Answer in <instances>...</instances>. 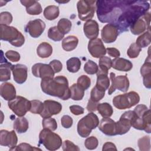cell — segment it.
Here are the masks:
<instances>
[{
	"label": "cell",
	"instance_id": "44dd1931",
	"mask_svg": "<svg viewBox=\"0 0 151 151\" xmlns=\"http://www.w3.org/2000/svg\"><path fill=\"white\" fill-rule=\"evenodd\" d=\"M83 31L88 39L97 38L99 33V27L97 22L93 19L86 21L83 25Z\"/></svg>",
	"mask_w": 151,
	"mask_h": 151
},
{
	"label": "cell",
	"instance_id": "c3c4849f",
	"mask_svg": "<svg viewBox=\"0 0 151 151\" xmlns=\"http://www.w3.org/2000/svg\"><path fill=\"white\" fill-rule=\"evenodd\" d=\"M11 150H41V149L38 147H35L32 146L31 145L27 143H21L19 145L16 146L15 147L12 149Z\"/></svg>",
	"mask_w": 151,
	"mask_h": 151
},
{
	"label": "cell",
	"instance_id": "6da1fadb",
	"mask_svg": "<svg viewBox=\"0 0 151 151\" xmlns=\"http://www.w3.org/2000/svg\"><path fill=\"white\" fill-rule=\"evenodd\" d=\"M96 12L101 22L115 25L120 32L128 31L130 25L148 12L146 1H97Z\"/></svg>",
	"mask_w": 151,
	"mask_h": 151
},
{
	"label": "cell",
	"instance_id": "9f6ffc18",
	"mask_svg": "<svg viewBox=\"0 0 151 151\" xmlns=\"http://www.w3.org/2000/svg\"><path fill=\"white\" fill-rule=\"evenodd\" d=\"M98 104H99L98 102H95L90 99L88 101L86 109L90 112L95 111L97 110V107Z\"/></svg>",
	"mask_w": 151,
	"mask_h": 151
},
{
	"label": "cell",
	"instance_id": "4dcf8cb0",
	"mask_svg": "<svg viewBox=\"0 0 151 151\" xmlns=\"http://www.w3.org/2000/svg\"><path fill=\"white\" fill-rule=\"evenodd\" d=\"M43 14L44 17L47 20L52 21L58 17L60 14V9L58 6L56 5H49L45 7Z\"/></svg>",
	"mask_w": 151,
	"mask_h": 151
},
{
	"label": "cell",
	"instance_id": "277c9868",
	"mask_svg": "<svg viewBox=\"0 0 151 151\" xmlns=\"http://www.w3.org/2000/svg\"><path fill=\"white\" fill-rule=\"evenodd\" d=\"M39 143L42 145L47 150L53 151L60 149L63 142L58 134L44 128L39 134Z\"/></svg>",
	"mask_w": 151,
	"mask_h": 151
},
{
	"label": "cell",
	"instance_id": "8d00e7d4",
	"mask_svg": "<svg viewBox=\"0 0 151 151\" xmlns=\"http://www.w3.org/2000/svg\"><path fill=\"white\" fill-rule=\"evenodd\" d=\"M48 37L54 41H60L64 37V34L61 33L57 26L50 27L48 31Z\"/></svg>",
	"mask_w": 151,
	"mask_h": 151
},
{
	"label": "cell",
	"instance_id": "5b68a950",
	"mask_svg": "<svg viewBox=\"0 0 151 151\" xmlns=\"http://www.w3.org/2000/svg\"><path fill=\"white\" fill-rule=\"evenodd\" d=\"M99 124L97 116L90 112L81 118L77 123V132L81 137H87L93 129H96Z\"/></svg>",
	"mask_w": 151,
	"mask_h": 151
},
{
	"label": "cell",
	"instance_id": "1f68e13d",
	"mask_svg": "<svg viewBox=\"0 0 151 151\" xmlns=\"http://www.w3.org/2000/svg\"><path fill=\"white\" fill-rule=\"evenodd\" d=\"M71 92L70 98L73 100L78 101L83 99L84 95V90H83L77 84L74 83L70 87Z\"/></svg>",
	"mask_w": 151,
	"mask_h": 151
},
{
	"label": "cell",
	"instance_id": "7a4b0ae2",
	"mask_svg": "<svg viewBox=\"0 0 151 151\" xmlns=\"http://www.w3.org/2000/svg\"><path fill=\"white\" fill-rule=\"evenodd\" d=\"M41 87L44 93L57 97L63 100H67L71 97L68 80L63 76L42 78Z\"/></svg>",
	"mask_w": 151,
	"mask_h": 151
},
{
	"label": "cell",
	"instance_id": "8992f818",
	"mask_svg": "<svg viewBox=\"0 0 151 151\" xmlns=\"http://www.w3.org/2000/svg\"><path fill=\"white\" fill-rule=\"evenodd\" d=\"M140 101L139 94L132 91L123 94L115 96L112 100L114 106L119 110L130 109L137 104Z\"/></svg>",
	"mask_w": 151,
	"mask_h": 151
},
{
	"label": "cell",
	"instance_id": "7402d4cb",
	"mask_svg": "<svg viewBox=\"0 0 151 151\" xmlns=\"http://www.w3.org/2000/svg\"><path fill=\"white\" fill-rule=\"evenodd\" d=\"M0 95L6 101H11L16 97V90L14 86L10 83L5 82L1 84Z\"/></svg>",
	"mask_w": 151,
	"mask_h": 151
},
{
	"label": "cell",
	"instance_id": "d6a6232c",
	"mask_svg": "<svg viewBox=\"0 0 151 151\" xmlns=\"http://www.w3.org/2000/svg\"><path fill=\"white\" fill-rule=\"evenodd\" d=\"M97 110L103 117H110L113 113V107L108 103H99Z\"/></svg>",
	"mask_w": 151,
	"mask_h": 151
},
{
	"label": "cell",
	"instance_id": "2e32d148",
	"mask_svg": "<svg viewBox=\"0 0 151 151\" xmlns=\"http://www.w3.org/2000/svg\"><path fill=\"white\" fill-rule=\"evenodd\" d=\"M18 142V138L14 130L10 132L6 130H1L0 131V145L9 147L11 150L15 147Z\"/></svg>",
	"mask_w": 151,
	"mask_h": 151
},
{
	"label": "cell",
	"instance_id": "f6af8a7d",
	"mask_svg": "<svg viewBox=\"0 0 151 151\" xmlns=\"http://www.w3.org/2000/svg\"><path fill=\"white\" fill-rule=\"evenodd\" d=\"M77 84L83 90H86L90 87L91 85V80L88 76L86 75H82L78 78Z\"/></svg>",
	"mask_w": 151,
	"mask_h": 151
},
{
	"label": "cell",
	"instance_id": "7c38bea8",
	"mask_svg": "<svg viewBox=\"0 0 151 151\" xmlns=\"http://www.w3.org/2000/svg\"><path fill=\"white\" fill-rule=\"evenodd\" d=\"M45 28V22L40 19L29 21L25 27V32H28L32 37L38 38L44 31Z\"/></svg>",
	"mask_w": 151,
	"mask_h": 151
},
{
	"label": "cell",
	"instance_id": "8fae6325",
	"mask_svg": "<svg viewBox=\"0 0 151 151\" xmlns=\"http://www.w3.org/2000/svg\"><path fill=\"white\" fill-rule=\"evenodd\" d=\"M150 13L146 12L137 20H136L130 27L131 32L134 35H139L143 33L146 30L150 29Z\"/></svg>",
	"mask_w": 151,
	"mask_h": 151
},
{
	"label": "cell",
	"instance_id": "7bdbcfd3",
	"mask_svg": "<svg viewBox=\"0 0 151 151\" xmlns=\"http://www.w3.org/2000/svg\"><path fill=\"white\" fill-rule=\"evenodd\" d=\"M44 104L38 100H31V108L29 111L33 114H40L43 110Z\"/></svg>",
	"mask_w": 151,
	"mask_h": 151
},
{
	"label": "cell",
	"instance_id": "74e56055",
	"mask_svg": "<svg viewBox=\"0 0 151 151\" xmlns=\"http://www.w3.org/2000/svg\"><path fill=\"white\" fill-rule=\"evenodd\" d=\"M111 65L112 60L110 58L106 56H103L100 58L99 61V70L108 72V70L111 67Z\"/></svg>",
	"mask_w": 151,
	"mask_h": 151
},
{
	"label": "cell",
	"instance_id": "ffe728a7",
	"mask_svg": "<svg viewBox=\"0 0 151 151\" xmlns=\"http://www.w3.org/2000/svg\"><path fill=\"white\" fill-rule=\"evenodd\" d=\"M140 74L143 77V84L147 88H151V60L149 52L143 65L140 68Z\"/></svg>",
	"mask_w": 151,
	"mask_h": 151
},
{
	"label": "cell",
	"instance_id": "11a10c76",
	"mask_svg": "<svg viewBox=\"0 0 151 151\" xmlns=\"http://www.w3.org/2000/svg\"><path fill=\"white\" fill-rule=\"evenodd\" d=\"M106 52H107V54L113 57L114 58H118L120 57V53L119 50H117L116 48H113V47H109L106 48Z\"/></svg>",
	"mask_w": 151,
	"mask_h": 151
},
{
	"label": "cell",
	"instance_id": "f1b7e54d",
	"mask_svg": "<svg viewBox=\"0 0 151 151\" xmlns=\"http://www.w3.org/2000/svg\"><path fill=\"white\" fill-rule=\"evenodd\" d=\"M12 64L6 60L4 63H1L0 65V81H6L11 79V71H12Z\"/></svg>",
	"mask_w": 151,
	"mask_h": 151
},
{
	"label": "cell",
	"instance_id": "cb8c5ba5",
	"mask_svg": "<svg viewBox=\"0 0 151 151\" xmlns=\"http://www.w3.org/2000/svg\"><path fill=\"white\" fill-rule=\"evenodd\" d=\"M22 5L26 7L27 12L31 15H39L42 12V7L41 4L35 0H21Z\"/></svg>",
	"mask_w": 151,
	"mask_h": 151
},
{
	"label": "cell",
	"instance_id": "603a6c76",
	"mask_svg": "<svg viewBox=\"0 0 151 151\" xmlns=\"http://www.w3.org/2000/svg\"><path fill=\"white\" fill-rule=\"evenodd\" d=\"M149 109V108L145 104H139L137 105L133 111L136 113L137 116V118L136 121L132 125V127L136 129L143 130L144 126H143V116L145 112Z\"/></svg>",
	"mask_w": 151,
	"mask_h": 151
},
{
	"label": "cell",
	"instance_id": "b9f144b4",
	"mask_svg": "<svg viewBox=\"0 0 151 151\" xmlns=\"http://www.w3.org/2000/svg\"><path fill=\"white\" fill-rule=\"evenodd\" d=\"M42 124L44 129H47L54 131L57 128V123L55 119L50 117L44 118L42 121Z\"/></svg>",
	"mask_w": 151,
	"mask_h": 151
},
{
	"label": "cell",
	"instance_id": "d6986e66",
	"mask_svg": "<svg viewBox=\"0 0 151 151\" xmlns=\"http://www.w3.org/2000/svg\"><path fill=\"white\" fill-rule=\"evenodd\" d=\"M27 67L24 64H17L12 67V73L14 81L18 84H23L27 79Z\"/></svg>",
	"mask_w": 151,
	"mask_h": 151
},
{
	"label": "cell",
	"instance_id": "4316f807",
	"mask_svg": "<svg viewBox=\"0 0 151 151\" xmlns=\"http://www.w3.org/2000/svg\"><path fill=\"white\" fill-rule=\"evenodd\" d=\"M13 127L19 134L25 133L29 127L28 121L24 117H18L14 121Z\"/></svg>",
	"mask_w": 151,
	"mask_h": 151
},
{
	"label": "cell",
	"instance_id": "681fc988",
	"mask_svg": "<svg viewBox=\"0 0 151 151\" xmlns=\"http://www.w3.org/2000/svg\"><path fill=\"white\" fill-rule=\"evenodd\" d=\"M62 149L64 151L68 150H76L79 151L80 148L78 146L76 145L74 143L68 140H64L62 143Z\"/></svg>",
	"mask_w": 151,
	"mask_h": 151
},
{
	"label": "cell",
	"instance_id": "ee69618b",
	"mask_svg": "<svg viewBox=\"0 0 151 151\" xmlns=\"http://www.w3.org/2000/svg\"><path fill=\"white\" fill-rule=\"evenodd\" d=\"M141 50H142V48H140L136 44V42L132 43L130 45L129 49L127 51V54L129 58H135L139 56V53L141 51Z\"/></svg>",
	"mask_w": 151,
	"mask_h": 151
},
{
	"label": "cell",
	"instance_id": "f35d334b",
	"mask_svg": "<svg viewBox=\"0 0 151 151\" xmlns=\"http://www.w3.org/2000/svg\"><path fill=\"white\" fill-rule=\"evenodd\" d=\"M105 95V91L101 90L96 86L91 89L90 92V99L95 102L100 101Z\"/></svg>",
	"mask_w": 151,
	"mask_h": 151
},
{
	"label": "cell",
	"instance_id": "9a60e30c",
	"mask_svg": "<svg viewBox=\"0 0 151 151\" xmlns=\"http://www.w3.org/2000/svg\"><path fill=\"white\" fill-rule=\"evenodd\" d=\"M88 50L91 55L96 58L104 56L106 54V49L100 38L90 40L88 44Z\"/></svg>",
	"mask_w": 151,
	"mask_h": 151
},
{
	"label": "cell",
	"instance_id": "e575fe53",
	"mask_svg": "<svg viewBox=\"0 0 151 151\" xmlns=\"http://www.w3.org/2000/svg\"><path fill=\"white\" fill-rule=\"evenodd\" d=\"M81 61L77 57H71L66 62L67 69L70 73H77L81 67Z\"/></svg>",
	"mask_w": 151,
	"mask_h": 151
},
{
	"label": "cell",
	"instance_id": "6f0895ef",
	"mask_svg": "<svg viewBox=\"0 0 151 151\" xmlns=\"http://www.w3.org/2000/svg\"><path fill=\"white\" fill-rule=\"evenodd\" d=\"M117 150V148L116 145L111 142H106L102 148V150Z\"/></svg>",
	"mask_w": 151,
	"mask_h": 151
},
{
	"label": "cell",
	"instance_id": "836d02e7",
	"mask_svg": "<svg viewBox=\"0 0 151 151\" xmlns=\"http://www.w3.org/2000/svg\"><path fill=\"white\" fill-rule=\"evenodd\" d=\"M151 40V34L150 29H148L143 34L140 35L136 39V44L140 48H145L148 46L150 44Z\"/></svg>",
	"mask_w": 151,
	"mask_h": 151
},
{
	"label": "cell",
	"instance_id": "5bb4252c",
	"mask_svg": "<svg viewBox=\"0 0 151 151\" xmlns=\"http://www.w3.org/2000/svg\"><path fill=\"white\" fill-rule=\"evenodd\" d=\"M32 73L35 77L53 78L55 73L52 68L47 64L36 63L32 67Z\"/></svg>",
	"mask_w": 151,
	"mask_h": 151
},
{
	"label": "cell",
	"instance_id": "f5cc1de1",
	"mask_svg": "<svg viewBox=\"0 0 151 151\" xmlns=\"http://www.w3.org/2000/svg\"><path fill=\"white\" fill-rule=\"evenodd\" d=\"M49 65L52 68L55 73H58L63 69V64L58 60H53L50 62Z\"/></svg>",
	"mask_w": 151,
	"mask_h": 151
},
{
	"label": "cell",
	"instance_id": "9c48e42d",
	"mask_svg": "<svg viewBox=\"0 0 151 151\" xmlns=\"http://www.w3.org/2000/svg\"><path fill=\"white\" fill-rule=\"evenodd\" d=\"M96 1L80 0L77 4L78 15L80 19L87 21L92 19L96 11Z\"/></svg>",
	"mask_w": 151,
	"mask_h": 151
},
{
	"label": "cell",
	"instance_id": "52a82bcc",
	"mask_svg": "<svg viewBox=\"0 0 151 151\" xmlns=\"http://www.w3.org/2000/svg\"><path fill=\"white\" fill-rule=\"evenodd\" d=\"M137 116L133 110L125 111L120 117L119 120L116 122L117 135H122L129 132Z\"/></svg>",
	"mask_w": 151,
	"mask_h": 151
},
{
	"label": "cell",
	"instance_id": "484cf974",
	"mask_svg": "<svg viewBox=\"0 0 151 151\" xmlns=\"http://www.w3.org/2000/svg\"><path fill=\"white\" fill-rule=\"evenodd\" d=\"M110 86V80L108 77V72L98 70L97 72V81L96 86L106 91Z\"/></svg>",
	"mask_w": 151,
	"mask_h": 151
},
{
	"label": "cell",
	"instance_id": "ab89813d",
	"mask_svg": "<svg viewBox=\"0 0 151 151\" xmlns=\"http://www.w3.org/2000/svg\"><path fill=\"white\" fill-rule=\"evenodd\" d=\"M137 145L140 151H149L150 149V137L145 136L138 140Z\"/></svg>",
	"mask_w": 151,
	"mask_h": 151
},
{
	"label": "cell",
	"instance_id": "d4e9b609",
	"mask_svg": "<svg viewBox=\"0 0 151 151\" xmlns=\"http://www.w3.org/2000/svg\"><path fill=\"white\" fill-rule=\"evenodd\" d=\"M111 67L120 71H129L133 67L132 63L123 58H115L112 60Z\"/></svg>",
	"mask_w": 151,
	"mask_h": 151
},
{
	"label": "cell",
	"instance_id": "d590c367",
	"mask_svg": "<svg viewBox=\"0 0 151 151\" xmlns=\"http://www.w3.org/2000/svg\"><path fill=\"white\" fill-rule=\"evenodd\" d=\"M57 27L59 31L65 35L68 34L70 31L72 27V24L68 19L63 18L59 20Z\"/></svg>",
	"mask_w": 151,
	"mask_h": 151
},
{
	"label": "cell",
	"instance_id": "f907efd6",
	"mask_svg": "<svg viewBox=\"0 0 151 151\" xmlns=\"http://www.w3.org/2000/svg\"><path fill=\"white\" fill-rule=\"evenodd\" d=\"M6 57L12 62H17L20 60V54L19 52L13 50H8L5 52Z\"/></svg>",
	"mask_w": 151,
	"mask_h": 151
},
{
	"label": "cell",
	"instance_id": "30bf717a",
	"mask_svg": "<svg viewBox=\"0 0 151 151\" xmlns=\"http://www.w3.org/2000/svg\"><path fill=\"white\" fill-rule=\"evenodd\" d=\"M110 78L111 82L110 87L109 89L108 94L111 95L117 89L122 92H126L129 87V80L126 75L116 76L115 73H110Z\"/></svg>",
	"mask_w": 151,
	"mask_h": 151
},
{
	"label": "cell",
	"instance_id": "ba28073f",
	"mask_svg": "<svg viewBox=\"0 0 151 151\" xmlns=\"http://www.w3.org/2000/svg\"><path fill=\"white\" fill-rule=\"evenodd\" d=\"M9 108L18 117H23L31 108V101L26 98L17 96L8 103Z\"/></svg>",
	"mask_w": 151,
	"mask_h": 151
},
{
	"label": "cell",
	"instance_id": "f546056e",
	"mask_svg": "<svg viewBox=\"0 0 151 151\" xmlns=\"http://www.w3.org/2000/svg\"><path fill=\"white\" fill-rule=\"evenodd\" d=\"M52 53V47L48 42H42L37 48V54L40 58H46Z\"/></svg>",
	"mask_w": 151,
	"mask_h": 151
},
{
	"label": "cell",
	"instance_id": "7dc6e473",
	"mask_svg": "<svg viewBox=\"0 0 151 151\" xmlns=\"http://www.w3.org/2000/svg\"><path fill=\"white\" fill-rule=\"evenodd\" d=\"M12 21V14L7 11L2 12L0 14V24L1 25H8Z\"/></svg>",
	"mask_w": 151,
	"mask_h": 151
},
{
	"label": "cell",
	"instance_id": "e0dca14e",
	"mask_svg": "<svg viewBox=\"0 0 151 151\" xmlns=\"http://www.w3.org/2000/svg\"><path fill=\"white\" fill-rule=\"evenodd\" d=\"M119 34L118 28L114 25L107 24L103 27L101 31V39L105 43L114 42Z\"/></svg>",
	"mask_w": 151,
	"mask_h": 151
},
{
	"label": "cell",
	"instance_id": "bcb514c9",
	"mask_svg": "<svg viewBox=\"0 0 151 151\" xmlns=\"http://www.w3.org/2000/svg\"><path fill=\"white\" fill-rule=\"evenodd\" d=\"M98 139L93 136L87 137L84 142V146L88 150H94L96 149L98 146Z\"/></svg>",
	"mask_w": 151,
	"mask_h": 151
},
{
	"label": "cell",
	"instance_id": "ac0fdd59",
	"mask_svg": "<svg viewBox=\"0 0 151 151\" xmlns=\"http://www.w3.org/2000/svg\"><path fill=\"white\" fill-rule=\"evenodd\" d=\"M99 129L107 136L117 135L116 122L109 117H103L99 124Z\"/></svg>",
	"mask_w": 151,
	"mask_h": 151
},
{
	"label": "cell",
	"instance_id": "3957f363",
	"mask_svg": "<svg viewBox=\"0 0 151 151\" xmlns=\"http://www.w3.org/2000/svg\"><path fill=\"white\" fill-rule=\"evenodd\" d=\"M0 28L1 40L8 41L12 45L15 47H20L24 44V36L15 27L6 25H0Z\"/></svg>",
	"mask_w": 151,
	"mask_h": 151
},
{
	"label": "cell",
	"instance_id": "60d3db41",
	"mask_svg": "<svg viewBox=\"0 0 151 151\" xmlns=\"http://www.w3.org/2000/svg\"><path fill=\"white\" fill-rule=\"evenodd\" d=\"M98 70L99 66L97 65V64L95 62L90 60H88L84 65V70L88 74H94L97 73Z\"/></svg>",
	"mask_w": 151,
	"mask_h": 151
},
{
	"label": "cell",
	"instance_id": "db71d44e",
	"mask_svg": "<svg viewBox=\"0 0 151 151\" xmlns=\"http://www.w3.org/2000/svg\"><path fill=\"white\" fill-rule=\"evenodd\" d=\"M70 111L76 116L83 114L84 112V109L83 107L78 105H72L70 106Z\"/></svg>",
	"mask_w": 151,
	"mask_h": 151
},
{
	"label": "cell",
	"instance_id": "83f0119b",
	"mask_svg": "<svg viewBox=\"0 0 151 151\" xmlns=\"http://www.w3.org/2000/svg\"><path fill=\"white\" fill-rule=\"evenodd\" d=\"M78 43V39L74 35H69L64 38L62 41V47L66 51H71L76 49Z\"/></svg>",
	"mask_w": 151,
	"mask_h": 151
},
{
	"label": "cell",
	"instance_id": "4fadbf2b",
	"mask_svg": "<svg viewBox=\"0 0 151 151\" xmlns=\"http://www.w3.org/2000/svg\"><path fill=\"white\" fill-rule=\"evenodd\" d=\"M43 104V110L40 114L43 119L58 114L62 110L61 104L57 101L47 100L44 101Z\"/></svg>",
	"mask_w": 151,
	"mask_h": 151
},
{
	"label": "cell",
	"instance_id": "816d5d0a",
	"mask_svg": "<svg viewBox=\"0 0 151 151\" xmlns=\"http://www.w3.org/2000/svg\"><path fill=\"white\" fill-rule=\"evenodd\" d=\"M73 119L68 115H64L61 119V123L63 127L68 129L73 125Z\"/></svg>",
	"mask_w": 151,
	"mask_h": 151
}]
</instances>
